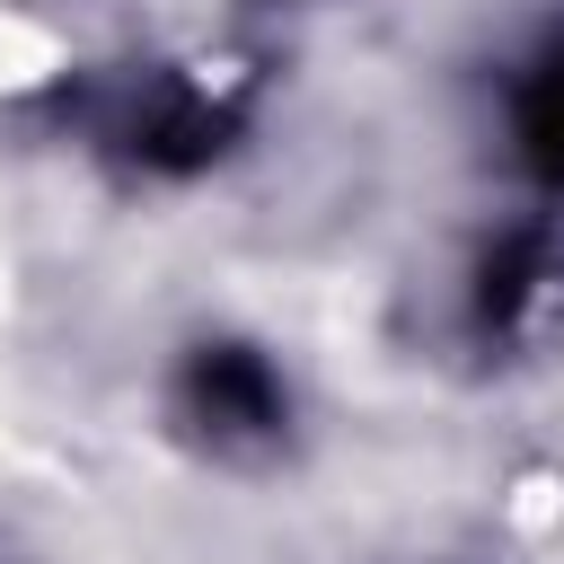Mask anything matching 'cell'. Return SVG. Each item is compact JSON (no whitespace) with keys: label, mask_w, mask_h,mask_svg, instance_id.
Returning a JSON list of instances; mask_svg holds the SVG:
<instances>
[{"label":"cell","mask_w":564,"mask_h":564,"mask_svg":"<svg viewBox=\"0 0 564 564\" xmlns=\"http://www.w3.org/2000/svg\"><path fill=\"white\" fill-rule=\"evenodd\" d=\"M538 273H546V238L538 229H520V238H502V256L485 264V291H476V308L502 326V317H520V300L538 291Z\"/></svg>","instance_id":"3957f363"},{"label":"cell","mask_w":564,"mask_h":564,"mask_svg":"<svg viewBox=\"0 0 564 564\" xmlns=\"http://www.w3.org/2000/svg\"><path fill=\"white\" fill-rule=\"evenodd\" d=\"M520 141H529V167L564 185V62H546L520 97Z\"/></svg>","instance_id":"7a4b0ae2"},{"label":"cell","mask_w":564,"mask_h":564,"mask_svg":"<svg viewBox=\"0 0 564 564\" xmlns=\"http://www.w3.org/2000/svg\"><path fill=\"white\" fill-rule=\"evenodd\" d=\"M185 388H194V414H203L212 432H273V414H282V388H273V370H264L256 352H238V344H212V352H194Z\"/></svg>","instance_id":"6da1fadb"}]
</instances>
